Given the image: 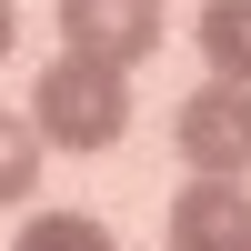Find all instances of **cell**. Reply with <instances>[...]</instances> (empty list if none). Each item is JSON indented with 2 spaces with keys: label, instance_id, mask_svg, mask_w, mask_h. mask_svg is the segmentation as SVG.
Listing matches in <instances>:
<instances>
[{
  "label": "cell",
  "instance_id": "7a4b0ae2",
  "mask_svg": "<svg viewBox=\"0 0 251 251\" xmlns=\"http://www.w3.org/2000/svg\"><path fill=\"white\" fill-rule=\"evenodd\" d=\"M171 141H181V161H191L201 181H241V171H251V91H231V80H201V91L181 100Z\"/></svg>",
  "mask_w": 251,
  "mask_h": 251
},
{
  "label": "cell",
  "instance_id": "ba28073f",
  "mask_svg": "<svg viewBox=\"0 0 251 251\" xmlns=\"http://www.w3.org/2000/svg\"><path fill=\"white\" fill-rule=\"evenodd\" d=\"M10 40H20V10H10V0H0V60H10Z\"/></svg>",
  "mask_w": 251,
  "mask_h": 251
},
{
  "label": "cell",
  "instance_id": "3957f363",
  "mask_svg": "<svg viewBox=\"0 0 251 251\" xmlns=\"http://www.w3.org/2000/svg\"><path fill=\"white\" fill-rule=\"evenodd\" d=\"M60 30H71L80 60L141 71V60L161 50V0H60Z\"/></svg>",
  "mask_w": 251,
  "mask_h": 251
},
{
  "label": "cell",
  "instance_id": "52a82bcc",
  "mask_svg": "<svg viewBox=\"0 0 251 251\" xmlns=\"http://www.w3.org/2000/svg\"><path fill=\"white\" fill-rule=\"evenodd\" d=\"M30 181H40V131L0 111V201H30Z\"/></svg>",
  "mask_w": 251,
  "mask_h": 251
},
{
  "label": "cell",
  "instance_id": "8992f818",
  "mask_svg": "<svg viewBox=\"0 0 251 251\" xmlns=\"http://www.w3.org/2000/svg\"><path fill=\"white\" fill-rule=\"evenodd\" d=\"M10 251H121L100 221H80V211H40V221H20V241Z\"/></svg>",
  "mask_w": 251,
  "mask_h": 251
},
{
  "label": "cell",
  "instance_id": "6da1fadb",
  "mask_svg": "<svg viewBox=\"0 0 251 251\" xmlns=\"http://www.w3.org/2000/svg\"><path fill=\"white\" fill-rule=\"evenodd\" d=\"M30 131H40V151H111L131 131V71L60 50L30 91Z\"/></svg>",
  "mask_w": 251,
  "mask_h": 251
},
{
  "label": "cell",
  "instance_id": "277c9868",
  "mask_svg": "<svg viewBox=\"0 0 251 251\" xmlns=\"http://www.w3.org/2000/svg\"><path fill=\"white\" fill-rule=\"evenodd\" d=\"M171 251H251V181H191L171 201Z\"/></svg>",
  "mask_w": 251,
  "mask_h": 251
},
{
  "label": "cell",
  "instance_id": "5b68a950",
  "mask_svg": "<svg viewBox=\"0 0 251 251\" xmlns=\"http://www.w3.org/2000/svg\"><path fill=\"white\" fill-rule=\"evenodd\" d=\"M201 50H211V80L251 91V0H201Z\"/></svg>",
  "mask_w": 251,
  "mask_h": 251
}]
</instances>
